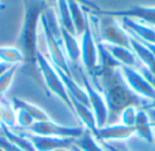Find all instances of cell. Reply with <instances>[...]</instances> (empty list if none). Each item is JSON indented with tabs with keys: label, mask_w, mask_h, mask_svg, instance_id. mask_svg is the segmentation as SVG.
Returning <instances> with one entry per match:
<instances>
[{
	"label": "cell",
	"mask_w": 155,
	"mask_h": 151,
	"mask_svg": "<svg viewBox=\"0 0 155 151\" xmlns=\"http://www.w3.org/2000/svg\"><path fill=\"white\" fill-rule=\"evenodd\" d=\"M88 79L105 97L107 109H109L107 124L118 123L120 113L128 106H137L142 109L150 108V103L139 98L127 86L125 80L120 72L118 63L98 64L95 74Z\"/></svg>",
	"instance_id": "6da1fadb"
},
{
	"label": "cell",
	"mask_w": 155,
	"mask_h": 151,
	"mask_svg": "<svg viewBox=\"0 0 155 151\" xmlns=\"http://www.w3.org/2000/svg\"><path fill=\"white\" fill-rule=\"evenodd\" d=\"M25 18L21 34L18 38V48L25 57L26 64H35L38 54V27L41 16L49 7L45 0H23Z\"/></svg>",
	"instance_id": "7a4b0ae2"
},
{
	"label": "cell",
	"mask_w": 155,
	"mask_h": 151,
	"mask_svg": "<svg viewBox=\"0 0 155 151\" xmlns=\"http://www.w3.org/2000/svg\"><path fill=\"white\" fill-rule=\"evenodd\" d=\"M35 65L38 67L41 76L44 78V83H45V87L49 91V94L59 98L67 106L68 110L74 114V106H72V102H71V98L68 95L67 89L64 86V82H63L61 76H60L59 71L56 70V67L41 52H38V54H37V63H35Z\"/></svg>",
	"instance_id": "3957f363"
},
{
	"label": "cell",
	"mask_w": 155,
	"mask_h": 151,
	"mask_svg": "<svg viewBox=\"0 0 155 151\" xmlns=\"http://www.w3.org/2000/svg\"><path fill=\"white\" fill-rule=\"evenodd\" d=\"M79 74L80 78H82V86L84 87L86 93H87L88 105H90L91 112H93L94 117H95L97 130L105 127V125H107V121H109V109H107L104 94L91 83V80L86 75L84 71L79 70Z\"/></svg>",
	"instance_id": "277c9868"
},
{
	"label": "cell",
	"mask_w": 155,
	"mask_h": 151,
	"mask_svg": "<svg viewBox=\"0 0 155 151\" xmlns=\"http://www.w3.org/2000/svg\"><path fill=\"white\" fill-rule=\"evenodd\" d=\"M41 29H42V34L41 37L45 41L46 49H48V56H49V61L57 68V70L63 71L65 75L72 76V71H71V65L67 60V56L64 53V49H63V42L59 40L57 37H54L53 33L49 30L46 22L44 21V18L41 16Z\"/></svg>",
	"instance_id": "5b68a950"
},
{
	"label": "cell",
	"mask_w": 155,
	"mask_h": 151,
	"mask_svg": "<svg viewBox=\"0 0 155 151\" xmlns=\"http://www.w3.org/2000/svg\"><path fill=\"white\" fill-rule=\"evenodd\" d=\"M120 72L132 93L148 102L150 106L155 105V87L142 75L140 71H137L136 68L120 65Z\"/></svg>",
	"instance_id": "8992f818"
},
{
	"label": "cell",
	"mask_w": 155,
	"mask_h": 151,
	"mask_svg": "<svg viewBox=\"0 0 155 151\" xmlns=\"http://www.w3.org/2000/svg\"><path fill=\"white\" fill-rule=\"evenodd\" d=\"M79 44L80 63H82L83 71L88 78H91L98 68V42L94 37L90 22H88V26L84 30V33L79 37Z\"/></svg>",
	"instance_id": "52a82bcc"
},
{
	"label": "cell",
	"mask_w": 155,
	"mask_h": 151,
	"mask_svg": "<svg viewBox=\"0 0 155 151\" xmlns=\"http://www.w3.org/2000/svg\"><path fill=\"white\" fill-rule=\"evenodd\" d=\"M29 133L40 136H53V138H65V139H78L83 135L84 128L83 127H65L57 123L52 121H42L34 123L29 131Z\"/></svg>",
	"instance_id": "ba28073f"
},
{
	"label": "cell",
	"mask_w": 155,
	"mask_h": 151,
	"mask_svg": "<svg viewBox=\"0 0 155 151\" xmlns=\"http://www.w3.org/2000/svg\"><path fill=\"white\" fill-rule=\"evenodd\" d=\"M23 133V132H22ZM27 139L33 143L35 151H60V150H70L74 146L75 139H65V138H53V136H40L33 133H23Z\"/></svg>",
	"instance_id": "9c48e42d"
},
{
	"label": "cell",
	"mask_w": 155,
	"mask_h": 151,
	"mask_svg": "<svg viewBox=\"0 0 155 151\" xmlns=\"http://www.w3.org/2000/svg\"><path fill=\"white\" fill-rule=\"evenodd\" d=\"M135 135L134 128L123 125L120 123L116 124H107L102 128H98L94 133L95 139L101 143H110V142H123L128 140Z\"/></svg>",
	"instance_id": "30bf717a"
},
{
	"label": "cell",
	"mask_w": 155,
	"mask_h": 151,
	"mask_svg": "<svg viewBox=\"0 0 155 151\" xmlns=\"http://www.w3.org/2000/svg\"><path fill=\"white\" fill-rule=\"evenodd\" d=\"M102 14L114 16V18H132L146 25L155 27V7L148 5H134L121 11H101Z\"/></svg>",
	"instance_id": "8fae6325"
},
{
	"label": "cell",
	"mask_w": 155,
	"mask_h": 151,
	"mask_svg": "<svg viewBox=\"0 0 155 151\" xmlns=\"http://www.w3.org/2000/svg\"><path fill=\"white\" fill-rule=\"evenodd\" d=\"M128 34L136 37L142 42L155 44V27L132 18H117Z\"/></svg>",
	"instance_id": "7c38bea8"
},
{
	"label": "cell",
	"mask_w": 155,
	"mask_h": 151,
	"mask_svg": "<svg viewBox=\"0 0 155 151\" xmlns=\"http://www.w3.org/2000/svg\"><path fill=\"white\" fill-rule=\"evenodd\" d=\"M102 45H104V44H102ZM104 46H105V49L109 52L110 56L120 65L136 68V70H139V67L142 65V63L139 61V59H137L136 54L132 52L131 48H124V46H116V45H104Z\"/></svg>",
	"instance_id": "4fadbf2b"
},
{
	"label": "cell",
	"mask_w": 155,
	"mask_h": 151,
	"mask_svg": "<svg viewBox=\"0 0 155 151\" xmlns=\"http://www.w3.org/2000/svg\"><path fill=\"white\" fill-rule=\"evenodd\" d=\"M60 31H61V42H63V49H64V53L67 56V60L70 63V65H75L78 67L80 63V44H79V38L76 35L68 33L67 30L61 29L60 27Z\"/></svg>",
	"instance_id": "5bb4252c"
},
{
	"label": "cell",
	"mask_w": 155,
	"mask_h": 151,
	"mask_svg": "<svg viewBox=\"0 0 155 151\" xmlns=\"http://www.w3.org/2000/svg\"><path fill=\"white\" fill-rule=\"evenodd\" d=\"M68 7H70L71 19L74 23V29H75V35L78 38L84 33V30L88 26V12L87 8L83 7L80 3L75 0H68Z\"/></svg>",
	"instance_id": "9a60e30c"
},
{
	"label": "cell",
	"mask_w": 155,
	"mask_h": 151,
	"mask_svg": "<svg viewBox=\"0 0 155 151\" xmlns=\"http://www.w3.org/2000/svg\"><path fill=\"white\" fill-rule=\"evenodd\" d=\"M134 132L137 138L146 140L147 143L153 144L154 142V128L151 124L150 119H148V114L146 109H139L137 110V116L135 120L134 124Z\"/></svg>",
	"instance_id": "2e32d148"
},
{
	"label": "cell",
	"mask_w": 155,
	"mask_h": 151,
	"mask_svg": "<svg viewBox=\"0 0 155 151\" xmlns=\"http://www.w3.org/2000/svg\"><path fill=\"white\" fill-rule=\"evenodd\" d=\"M129 45H131V49L136 57L139 59V61L150 71V74L155 78V57L154 54L146 48V45L139 41L136 37L129 34Z\"/></svg>",
	"instance_id": "e0dca14e"
},
{
	"label": "cell",
	"mask_w": 155,
	"mask_h": 151,
	"mask_svg": "<svg viewBox=\"0 0 155 151\" xmlns=\"http://www.w3.org/2000/svg\"><path fill=\"white\" fill-rule=\"evenodd\" d=\"M57 71H59L63 82H64V86H65V89H67V93H68V95H70V98H71V102H72V101H78V102L83 103V105H86V106H90L88 105L87 93H86L84 87L82 86V83H78L72 76L65 75L63 71H60V70H57Z\"/></svg>",
	"instance_id": "ac0fdd59"
},
{
	"label": "cell",
	"mask_w": 155,
	"mask_h": 151,
	"mask_svg": "<svg viewBox=\"0 0 155 151\" xmlns=\"http://www.w3.org/2000/svg\"><path fill=\"white\" fill-rule=\"evenodd\" d=\"M72 106H74V114L80 120L83 128L93 133H95L97 132V123H95V117H94L90 106H86V105H83V103L78 102V101H72Z\"/></svg>",
	"instance_id": "d6986e66"
},
{
	"label": "cell",
	"mask_w": 155,
	"mask_h": 151,
	"mask_svg": "<svg viewBox=\"0 0 155 151\" xmlns=\"http://www.w3.org/2000/svg\"><path fill=\"white\" fill-rule=\"evenodd\" d=\"M11 102H12L15 109H22V110H25L26 113H29L30 116H31V119L34 120V123H42V121H49V120H51V117L41 108L34 105V103H30V102H27V101L16 98V97H14L12 100H11Z\"/></svg>",
	"instance_id": "ffe728a7"
},
{
	"label": "cell",
	"mask_w": 155,
	"mask_h": 151,
	"mask_svg": "<svg viewBox=\"0 0 155 151\" xmlns=\"http://www.w3.org/2000/svg\"><path fill=\"white\" fill-rule=\"evenodd\" d=\"M54 3H56L54 4L56 5V15H57V21H59L60 27L75 35V29H74L70 7H68V0H56Z\"/></svg>",
	"instance_id": "44dd1931"
},
{
	"label": "cell",
	"mask_w": 155,
	"mask_h": 151,
	"mask_svg": "<svg viewBox=\"0 0 155 151\" xmlns=\"http://www.w3.org/2000/svg\"><path fill=\"white\" fill-rule=\"evenodd\" d=\"M74 146L79 151H105L102 143H99L95 139L94 133L87 130H84V132H83V135L80 138L75 139Z\"/></svg>",
	"instance_id": "7402d4cb"
},
{
	"label": "cell",
	"mask_w": 155,
	"mask_h": 151,
	"mask_svg": "<svg viewBox=\"0 0 155 151\" xmlns=\"http://www.w3.org/2000/svg\"><path fill=\"white\" fill-rule=\"evenodd\" d=\"M0 61L10 65L25 63V57L18 46H0Z\"/></svg>",
	"instance_id": "603a6c76"
},
{
	"label": "cell",
	"mask_w": 155,
	"mask_h": 151,
	"mask_svg": "<svg viewBox=\"0 0 155 151\" xmlns=\"http://www.w3.org/2000/svg\"><path fill=\"white\" fill-rule=\"evenodd\" d=\"M2 102H3V114L0 124L4 125L8 130H12V128L16 127V110L14 108L12 102H10V101L2 98Z\"/></svg>",
	"instance_id": "cb8c5ba5"
},
{
	"label": "cell",
	"mask_w": 155,
	"mask_h": 151,
	"mask_svg": "<svg viewBox=\"0 0 155 151\" xmlns=\"http://www.w3.org/2000/svg\"><path fill=\"white\" fill-rule=\"evenodd\" d=\"M139 109H142V108H137V106H128V108H125L120 113L118 123L123 125H127V127L134 128V124H135V120H136L137 110H139Z\"/></svg>",
	"instance_id": "d4e9b609"
},
{
	"label": "cell",
	"mask_w": 155,
	"mask_h": 151,
	"mask_svg": "<svg viewBox=\"0 0 155 151\" xmlns=\"http://www.w3.org/2000/svg\"><path fill=\"white\" fill-rule=\"evenodd\" d=\"M16 68H18V65H12L4 75L0 76V100L3 98L4 93L7 91L8 87H10L11 83H12L14 76H15V72H16Z\"/></svg>",
	"instance_id": "484cf974"
},
{
	"label": "cell",
	"mask_w": 155,
	"mask_h": 151,
	"mask_svg": "<svg viewBox=\"0 0 155 151\" xmlns=\"http://www.w3.org/2000/svg\"><path fill=\"white\" fill-rule=\"evenodd\" d=\"M16 110V127L22 128L25 131H29L31 128V125L34 124V120L31 119L29 113H26L22 109H15Z\"/></svg>",
	"instance_id": "4316f807"
},
{
	"label": "cell",
	"mask_w": 155,
	"mask_h": 151,
	"mask_svg": "<svg viewBox=\"0 0 155 151\" xmlns=\"http://www.w3.org/2000/svg\"><path fill=\"white\" fill-rule=\"evenodd\" d=\"M0 150L2 151H23L19 147H16L15 144H12L10 140L4 138V136H0Z\"/></svg>",
	"instance_id": "83f0119b"
},
{
	"label": "cell",
	"mask_w": 155,
	"mask_h": 151,
	"mask_svg": "<svg viewBox=\"0 0 155 151\" xmlns=\"http://www.w3.org/2000/svg\"><path fill=\"white\" fill-rule=\"evenodd\" d=\"M45 2H48V0H45ZM53 2H56V0H53ZM75 2L80 3V4L83 5V7H86L87 10H91V11H98V5L94 4L93 2H90V0H75Z\"/></svg>",
	"instance_id": "f1b7e54d"
},
{
	"label": "cell",
	"mask_w": 155,
	"mask_h": 151,
	"mask_svg": "<svg viewBox=\"0 0 155 151\" xmlns=\"http://www.w3.org/2000/svg\"><path fill=\"white\" fill-rule=\"evenodd\" d=\"M147 110V114H148V119H150L151 124L155 125V106H150V108L146 109Z\"/></svg>",
	"instance_id": "f546056e"
},
{
	"label": "cell",
	"mask_w": 155,
	"mask_h": 151,
	"mask_svg": "<svg viewBox=\"0 0 155 151\" xmlns=\"http://www.w3.org/2000/svg\"><path fill=\"white\" fill-rule=\"evenodd\" d=\"M12 67V65H10V64H5V63H3V61H0V76H3L5 72H7L10 68Z\"/></svg>",
	"instance_id": "4dcf8cb0"
},
{
	"label": "cell",
	"mask_w": 155,
	"mask_h": 151,
	"mask_svg": "<svg viewBox=\"0 0 155 151\" xmlns=\"http://www.w3.org/2000/svg\"><path fill=\"white\" fill-rule=\"evenodd\" d=\"M101 143V142H99ZM102 146H104V149L105 151H120V150H117L113 144H110V143H102Z\"/></svg>",
	"instance_id": "1f68e13d"
},
{
	"label": "cell",
	"mask_w": 155,
	"mask_h": 151,
	"mask_svg": "<svg viewBox=\"0 0 155 151\" xmlns=\"http://www.w3.org/2000/svg\"><path fill=\"white\" fill-rule=\"evenodd\" d=\"M140 41V40H139ZM146 45V48L148 49V51L151 52V53L154 54V57H155V44H150V42H143Z\"/></svg>",
	"instance_id": "d6a6232c"
},
{
	"label": "cell",
	"mask_w": 155,
	"mask_h": 151,
	"mask_svg": "<svg viewBox=\"0 0 155 151\" xmlns=\"http://www.w3.org/2000/svg\"><path fill=\"white\" fill-rule=\"evenodd\" d=\"M154 142H155V130H154Z\"/></svg>",
	"instance_id": "836d02e7"
},
{
	"label": "cell",
	"mask_w": 155,
	"mask_h": 151,
	"mask_svg": "<svg viewBox=\"0 0 155 151\" xmlns=\"http://www.w3.org/2000/svg\"><path fill=\"white\" fill-rule=\"evenodd\" d=\"M60 151H71V150H60Z\"/></svg>",
	"instance_id": "e575fe53"
},
{
	"label": "cell",
	"mask_w": 155,
	"mask_h": 151,
	"mask_svg": "<svg viewBox=\"0 0 155 151\" xmlns=\"http://www.w3.org/2000/svg\"><path fill=\"white\" fill-rule=\"evenodd\" d=\"M154 106H155V105H154Z\"/></svg>",
	"instance_id": "d590c367"
}]
</instances>
